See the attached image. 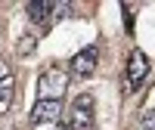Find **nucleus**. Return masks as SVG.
Wrapping results in <instances>:
<instances>
[{"mask_svg":"<svg viewBox=\"0 0 155 130\" xmlns=\"http://www.w3.org/2000/svg\"><path fill=\"white\" fill-rule=\"evenodd\" d=\"M25 9H28V19H31L41 31H47L53 22L71 16V3H53V0H31Z\"/></svg>","mask_w":155,"mask_h":130,"instance_id":"1","label":"nucleus"},{"mask_svg":"<svg viewBox=\"0 0 155 130\" xmlns=\"http://www.w3.org/2000/svg\"><path fill=\"white\" fill-rule=\"evenodd\" d=\"M149 74V56L143 53V50H134L130 59H127V87L130 90H140Z\"/></svg>","mask_w":155,"mask_h":130,"instance_id":"5","label":"nucleus"},{"mask_svg":"<svg viewBox=\"0 0 155 130\" xmlns=\"http://www.w3.org/2000/svg\"><path fill=\"white\" fill-rule=\"evenodd\" d=\"M65 127L68 130H93V96L90 93H81L71 102Z\"/></svg>","mask_w":155,"mask_h":130,"instance_id":"3","label":"nucleus"},{"mask_svg":"<svg viewBox=\"0 0 155 130\" xmlns=\"http://www.w3.org/2000/svg\"><path fill=\"white\" fill-rule=\"evenodd\" d=\"M62 118V99H37L31 109V124H53Z\"/></svg>","mask_w":155,"mask_h":130,"instance_id":"6","label":"nucleus"},{"mask_svg":"<svg viewBox=\"0 0 155 130\" xmlns=\"http://www.w3.org/2000/svg\"><path fill=\"white\" fill-rule=\"evenodd\" d=\"M124 25H127V31L134 28V12H130V6H127V3H124Z\"/></svg>","mask_w":155,"mask_h":130,"instance_id":"9","label":"nucleus"},{"mask_svg":"<svg viewBox=\"0 0 155 130\" xmlns=\"http://www.w3.org/2000/svg\"><path fill=\"white\" fill-rule=\"evenodd\" d=\"M96 62H99V50L96 47H84L81 53H74L71 62H68V71L74 77H90L96 71Z\"/></svg>","mask_w":155,"mask_h":130,"instance_id":"4","label":"nucleus"},{"mask_svg":"<svg viewBox=\"0 0 155 130\" xmlns=\"http://www.w3.org/2000/svg\"><path fill=\"white\" fill-rule=\"evenodd\" d=\"M6 77H9V68H6V62H0V84H3Z\"/></svg>","mask_w":155,"mask_h":130,"instance_id":"10","label":"nucleus"},{"mask_svg":"<svg viewBox=\"0 0 155 130\" xmlns=\"http://www.w3.org/2000/svg\"><path fill=\"white\" fill-rule=\"evenodd\" d=\"M65 87H68V74L59 65H53V68H47L37 77V99H62Z\"/></svg>","mask_w":155,"mask_h":130,"instance_id":"2","label":"nucleus"},{"mask_svg":"<svg viewBox=\"0 0 155 130\" xmlns=\"http://www.w3.org/2000/svg\"><path fill=\"white\" fill-rule=\"evenodd\" d=\"M140 127H143V130H155V109L143 112V118H140Z\"/></svg>","mask_w":155,"mask_h":130,"instance_id":"8","label":"nucleus"},{"mask_svg":"<svg viewBox=\"0 0 155 130\" xmlns=\"http://www.w3.org/2000/svg\"><path fill=\"white\" fill-rule=\"evenodd\" d=\"M12 102H16V81H12V74H9L6 81L0 84V112H9Z\"/></svg>","mask_w":155,"mask_h":130,"instance_id":"7","label":"nucleus"}]
</instances>
